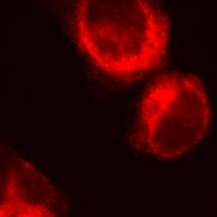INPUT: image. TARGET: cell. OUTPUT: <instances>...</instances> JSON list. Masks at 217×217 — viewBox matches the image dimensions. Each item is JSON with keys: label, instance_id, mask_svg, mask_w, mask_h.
Segmentation results:
<instances>
[{"label": "cell", "instance_id": "cell-1", "mask_svg": "<svg viewBox=\"0 0 217 217\" xmlns=\"http://www.w3.org/2000/svg\"><path fill=\"white\" fill-rule=\"evenodd\" d=\"M70 30L94 67L130 81L155 70L170 44V20L156 0H71Z\"/></svg>", "mask_w": 217, "mask_h": 217}, {"label": "cell", "instance_id": "cell-2", "mask_svg": "<svg viewBox=\"0 0 217 217\" xmlns=\"http://www.w3.org/2000/svg\"><path fill=\"white\" fill-rule=\"evenodd\" d=\"M210 101L193 74L167 72L145 91L133 144L157 158L177 157L198 144L208 130Z\"/></svg>", "mask_w": 217, "mask_h": 217}, {"label": "cell", "instance_id": "cell-3", "mask_svg": "<svg viewBox=\"0 0 217 217\" xmlns=\"http://www.w3.org/2000/svg\"><path fill=\"white\" fill-rule=\"evenodd\" d=\"M54 183L14 148L0 145V217H65Z\"/></svg>", "mask_w": 217, "mask_h": 217}]
</instances>
